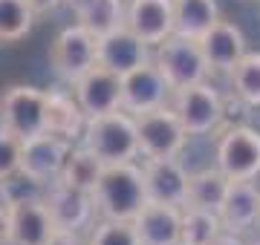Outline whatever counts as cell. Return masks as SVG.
Wrapping results in <instances>:
<instances>
[{"instance_id":"obj_1","label":"cell","mask_w":260,"mask_h":245,"mask_svg":"<svg viewBox=\"0 0 260 245\" xmlns=\"http://www.w3.org/2000/svg\"><path fill=\"white\" fill-rule=\"evenodd\" d=\"M90 196H93L95 214L102 219H133L139 214V208L148 202L142 168H136L133 161L104 165Z\"/></svg>"},{"instance_id":"obj_2","label":"cell","mask_w":260,"mask_h":245,"mask_svg":"<svg viewBox=\"0 0 260 245\" xmlns=\"http://www.w3.org/2000/svg\"><path fill=\"white\" fill-rule=\"evenodd\" d=\"M84 147L95 153L102 165H119L133 161L139 156V139H136V118L124 110H113L104 115H93L84 121Z\"/></svg>"},{"instance_id":"obj_3","label":"cell","mask_w":260,"mask_h":245,"mask_svg":"<svg viewBox=\"0 0 260 245\" xmlns=\"http://www.w3.org/2000/svg\"><path fill=\"white\" fill-rule=\"evenodd\" d=\"M168 107L177 113L185 136H208V133H217L223 127V118H225L223 98H220V93L211 84H205V81L171 90Z\"/></svg>"},{"instance_id":"obj_4","label":"cell","mask_w":260,"mask_h":245,"mask_svg":"<svg viewBox=\"0 0 260 245\" xmlns=\"http://www.w3.org/2000/svg\"><path fill=\"white\" fill-rule=\"evenodd\" d=\"M217 168L232 182L260 176V133L249 124H229L217 130Z\"/></svg>"},{"instance_id":"obj_5","label":"cell","mask_w":260,"mask_h":245,"mask_svg":"<svg viewBox=\"0 0 260 245\" xmlns=\"http://www.w3.org/2000/svg\"><path fill=\"white\" fill-rule=\"evenodd\" d=\"M150 61L159 66V72L165 75L171 90L197 84V81H205L211 75L203 52H200V44L191 38H182V35H174V32L165 40H159L156 47H150Z\"/></svg>"},{"instance_id":"obj_6","label":"cell","mask_w":260,"mask_h":245,"mask_svg":"<svg viewBox=\"0 0 260 245\" xmlns=\"http://www.w3.org/2000/svg\"><path fill=\"white\" fill-rule=\"evenodd\" d=\"M136 118V139H139V153L145 159H177L185 147L188 136L179 124L177 113L162 104L156 110L133 115Z\"/></svg>"},{"instance_id":"obj_7","label":"cell","mask_w":260,"mask_h":245,"mask_svg":"<svg viewBox=\"0 0 260 245\" xmlns=\"http://www.w3.org/2000/svg\"><path fill=\"white\" fill-rule=\"evenodd\" d=\"M0 124L15 139H32L44 133V90L12 84L0 93Z\"/></svg>"},{"instance_id":"obj_8","label":"cell","mask_w":260,"mask_h":245,"mask_svg":"<svg viewBox=\"0 0 260 245\" xmlns=\"http://www.w3.org/2000/svg\"><path fill=\"white\" fill-rule=\"evenodd\" d=\"M49 61L61 81L75 84L90 66H95V35H90L81 23L61 29L49 47Z\"/></svg>"},{"instance_id":"obj_9","label":"cell","mask_w":260,"mask_h":245,"mask_svg":"<svg viewBox=\"0 0 260 245\" xmlns=\"http://www.w3.org/2000/svg\"><path fill=\"white\" fill-rule=\"evenodd\" d=\"M171 98V84L165 81V75L159 72V66L153 61H145L136 69H130L121 75V110L130 115L148 113L156 110L162 104H168Z\"/></svg>"},{"instance_id":"obj_10","label":"cell","mask_w":260,"mask_h":245,"mask_svg":"<svg viewBox=\"0 0 260 245\" xmlns=\"http://www.w3.org/2000/svg\"><path fill=\"white\" fill-rule=\"evenodd\" d=\"M73 142H67L61 136L52 133H38L32 139L20 142V173H26L29 179L41 182V185H52L58 173L64 168V159L70 153Z\"/></svg>"},{"instance_id":"obj_11","label":"cell","mask_w":260,"mask_h":245,"mask_svg":"<svg viewBox=\"0 0 260 245\" xmlns=\"http://www.w3.org/2000/svg\"><path fill=\"white\" fill-rule=\"evenodd\" d=\"M44 205L49 211V219H52L55 231L78 234V231L93 225V217H95L93 196L84 193V190H75L70 185L52 182L44 190Z\"/></svg>"},{"instance_id":"obj_12","label":"cell","mask_w":260,"mask_h":245,"mask_svg":"<svg viewBox=\"0 0 260 245\" xmlns=\"http://www.w3.org/2000/svg\"><path fill=\"white\" fill-rule=\"evenodd\" d=\"M148 58H150V47L139 35H133L124 23L95 38V64L116 72L119 78L130 69H136L139 64H145Z\"/></svg>"},{"instance_id":"obj_13","label":"cell","mask_w":260,"mask_h":245,"mask_svg":"<svg viewBox=\"0 0 260 245\" xmlns=\"http://www.w3.org/2000/svg\"><path fill=\"white\" fill-rule=\"evenodd\" d=\"M73 95L87 118L121 110V78L95 64L73 84Z\"/></svg>"},{"instance_id":"obj_14","label":"cell","mask_w":260,"mask_h":245,"mask_svg":"<svg viewBox=\"0 0 260 245\" xmlns=\"http://www.w3.org/2000/svg\"><path fill=\"white\" fill-rule=\"evenodd\" d=\"M142 182L148 202L185 208L188 199V170L177 159H145Z\"/></svg>"},{"instance_id":"obj_15","label":"cell","mask_w":260,"mask_h":245,"mask_svg":"<svg viewBox=\"0 0 260 245\" xmlns=\"http://www.w3.org/2000/svg\"><path fill=\"white\" fill-rule=\"evenodd\" d=\"M124 26L148 47H156L174 32V0H130L124 6Z\"/></svg>"},{"instance_id":"obj_16","label":"cell","mask_w":260,"mask_h":245,"mask_svg":"<svg viewBox=\"0 0 260 245\" xmlns=\"http://www.w3.org/2000/svg\"><path fill=\"white\" fill-rule=\"evenodd\" d=\"M217 217L223 231L246 234L249 228L260 222V190L251 179L229 182V190L223 196V205L217 208Z\"/></svg>"},{"instance_id":"obj_17","label":"cell","mask_w":260,"mask_h":245,"mask_svg":"<svg viewBox=\"0 0 260 245\" xmlns=\"http://www.w3.org/2000/svg\"><path fill=\"white\" fill-rule=\"evenodd\" d=\"M6 211H9V239H6V245H47V239L55 234V225L49 219L44 196L9 205Z\"/></svg>"},{"instance_id":"obj_18","label":"cell","mask_w":260,"mask_h":245,"mask_svg":"<svg viewBox=\"0 0 260 245\" xmlns=\"http://www.w3.org/2000/svg\"><path fill=\"white\" fill-rule=\"evenodd\" d=\"M197 44H200V52L205 58L208 72H229L234 61L246 52V38H243L240 26H234L223 18L214 20L211 29Z\"/></svg>"},{"instance_id":"obj_19","label":"cell","mask_w":260,"mask_h":245,"mask_svg":"<svg viewBox=\"0 0 260 245\" xmlns=\"http://www.w3.org/2000/svg\"><path fill=\"white\" fill-rule=\"evenodd\" d=\"M130 222L142 245H179V208L145 202Z\"/></svg>"},{"instance_id":"obj_20","label":"cell","mask_w":260,"mask_h":245,"mask_svg":"<svg viewBox=\"0 0 260 245\" xmlns=\"http://www.w3.org/2000/svg\"><path fill=\"white\" fill-rule=\"evenodd\" d=\"M84 121H87V115L81 113L73 93H67V90L44 93V133L75 142V139H81Z\"/></svg>"},{"instance_id":"obj_21","label":"cell","mask_w":260,"mask_h":245,"mask_svg":"<svg viewBox=\"0 0 260 245\" xmlns=\"http://www.w3.org/2000/svg\"><path fill=\"white\" fill-rule=\"evenodd\" d=\"M73 9L75 20L90 35H104L124 23V0H64Z\"/></svg>"},{"instance_id":"obj_22","label":"cell","mask_w":260,"mask_h":245,"mask_svg":"<svg viewBox=\"0 0 260 245\" xmlns=\"http://www.w3.org/2000/svg\"><path fill=\"white\" fill-rule=\"evenodd\" d=\"M217 18V0H174V35L200 40Z\"/></svg>"},{"instance_id":"obj_23","label":"cell","mask_w":260,"mask_h":245,"mask_svg":"<svg viewBox=\"0 0 260 245\" xmlns=\"http://www.w3.org/2000/svg\"><path fill=\"white\" fill-rule=\"evenodd\" d=\"M102 170H104L102 159H95L93 150H87L84 144H78V147H70V153H67V159H64V168H61L55 182L90 193L95 188L99 176H102Z\"/></svg>"},{"instance_id":"obj_24","label":"cell","mask_w":260,"mask_h":245,"mask_svg":"<svg viewBox=\"0 0 260 245\" xmlns=\"http://www.w3.org/2000/svg\"><path fill=\"white\" fill-rule=\"evenodd\" d=\"M229 176L220 168H203L197 173H188V199L185 205L191 208H205V211H217L223 205V196L229 190Z\"/></svg>"},{"instance_id":"obj_25","label":"cell","mask_w":260,"mask_h":245,"mask_svg":"<svg viewBox=\"0 0 260 245\" xmlns=\"http://www.w3.org/2000/svg\"><path fill=\"white\" fill-rule=\"evenodd\" d=\"M223 231L217 211L205 208H179V245H208Z\"/></svg>"},{"instance_id":"obj_26","label":"cell","mask_w":260,"mask_h":245,"mask_svg":"<svg viewBox=\"0 0 260 245\" xmlns=\"http://www.w3.org/2000/svg\"><path fill=\"white\" fill-rule=\"evenodd\" d=\"M234 95L249 107H260V52H243L229 69Z\"/></svg>"},{"instance_id":"obj_27","label":"cell","mask_w":260,"mask_h":245,"mask_svg":"<svg viewBox=\"0 0 260 245\" xmlns=\"http://www.w3.org/2000/svg\"><path fill=\"white\" fill-rule=\"evenodd\" d=\"M35 12L26 0H0V40L15 44L32 32Z\"/></svg>"},{"instance_id":"obj_28","label":"cell","mask_w":260,"mask_h":245,"mask_svg":"<svg viewBox=\"0 0 260 245\" xmlns=\"http://www.w3.org/2000/svg\"><path fill=\"white\" fill-rule=\"evenodd\" d=\"M84 245H142L136 236V228L130 219H102L99 225H90Z\"/></svg>"},{"instance_id":"obj_29","label":"cell","mask_w":260,"mask_h":245,"mask_svg":"<svg viewBox=\"0 0 260 245\" xmlns=\"http://www.w3.org/2000/svg\"><path fill=\"white\" fill-rule=\"evenodd\" d=\"M47 185L29 179L26 173H12L6 179H0V196H3V205H18V202H26V199H41L44 196Z\"/></svg>"},{"instance_id":"obj_30","label":"cell","mask_w":260,"mask_h":245,"mask_svg":"<svg viewBox=\"0 0 260 245\" xmlns=\"http://www.w3.org/2000/svg\"><path fill=\"white\" fill-rule=\"evenodd\" d=\"M20 168V139L0 130V179H6Z\"/></svg>"},{"instance_id":"obj_31","label":"cell","mask_w":260,"mask_h":245,"mask_svg":"<svg viewBox=\"0 0 260 245\" xmlns=\"http://www.w3.org/2000/svg\"><path fill=\"white\" fill-rule=\"evenodd\" d=\"M32 12L35 15H49V12H55L58 6H64V0H26Z\"/></svg>"},{"instance_id":"obj_32","label":"cell","mask_w":260,"mask_h":245,"mask_svg":"<svg viewBox=\"0 0 260 245\" xmlns=\"http://www.w3.org/2000/svg\"><path fill=\"white\" fill-rule=\"evenodd\" d=\"M47 245H84L78 239V234H67V231H55V234L47 239Z\"/></svg>"},{"instance_id":"obj_33","label":"cell","mask_w":260,"mask_h":245,"mask_svg":"<svg viewBox=\"0 0 260 245\" xmlns=\"http://www.w3.org/2000/svg\"><path fill=\"white\" fill-rule=\"evenodd\" d=\"M208 245H246V242L240 239V234H232V231H220V234L214 236Z\"/></svg>"},{"instance_id":"obj_34","label":"cell","mask_w":260,"mask_h":245,"mask_svg":"<svg viewBox=\"0 0 260 245\" xmlns=\"http://www.w3.org/2000/svg\"><path fill=\"white\" fill-rule=\"evenodd\" d=\"M6 239H9V211L3 205L0 208V245H6Z\"/></svg>"},{"instance_id":"obj_35","label":"cell","mask_w":260,"mask_h":245,"mask_svg":"<svg viewBox=\"0 0 260 245\" xmlns=\"http://www.w3.org/2000/svg\"><path fill=\"white\" fill-rule=\"evenodd\" d=\"M249 245H260V239H254V242H249Z\"/></svg>"}]
</instances>
